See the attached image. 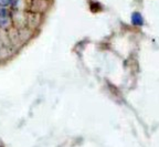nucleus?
Returning a JSON list of instances; mask_svg holds the SVG:
<instances>
[{"instance_id": "obj_1", "label": "nucleus", "mask_w": 159, "mask_h": 147, "mask_svg": "<svg viewBox=\"0 0 159 147\" xmlns=\"http://www.w3.org/2000/svg\"><path fill=\"white\" fill-rule=\"evenodd\" d=\"M131 22L135 25H143L144 19H143V17H141V15L139 12H134L131 15Z\"/></svg>"}, {"instance_id": "obj_2", "label": "nucleus", "mask_w": 159, "mask_h": 147, "mask_svg": "<svg viewBox=\"0 0 159 147\" xmlns=\"http://www.w3.org/2000/svg\"><path fill=\"white\" fill-rule=\"evenodd\" d=\"M11 0H0V7H6V6L10 5Z\"/></svg>"}]
</instances>
